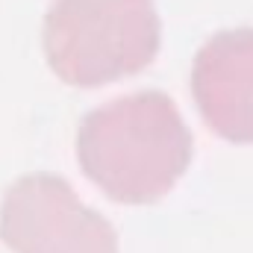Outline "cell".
<instances>
[{"label": "cell", "instance_id": "cell-1", "mask_svg": "<svg viewBox=\"0 0 253 253\" xmlns=\"http://www.w3.org/2000/svg\"><path fill=\"white\" fill-rule=\"evenodd\" d=\"M85 177L118 203L165 197L191 162V132L162 91H138L88 112L77 132Z\"/></svg>", "mask_w": 253, "mask_h": 253}, {"label": "cell", "instance_id": "cell-2", "mask_svg": "<svg viewBox=\"0 0 253 253\" xmlns=\"http://www.w3.org/2000/svg\"><path fill=\"white\" fill-rule=\"evenodd\" d=\"M159 50L150 0H53L44 18V53L68 85L97 88L144 71Z\"/></svg>", "mask_w": 253, "mask_h": 253}, {"label": "cell", "instance_id": "cell-3", "mask_svg": "<svg viewBox=\"0 0 253 253\" xmlns=\"http://www.w3.org/2000/svg\"><path fill=\"white\" fill-rule=\"evenodd\" d=\"M0 239L15 253H118L112 224L53 174L21 177L6 191Z\"/></svg>", "mask_w": 253, "mask_h": 253}, {"label": "cell", "instance_id": "cell-4", "mask_svg": "<svg viewBox=\"0 0 253 253\" xmlns=\"http://www.w3.org/2000/svg\"><path fill=\"white\" fill-rule=\"evenodd\" d=\"M191 94L206 126L236 144L253 141V30L209 39L191 68Z\"/></svg>", "mask_w": 253, "mask_h": 253}]
</instances>
